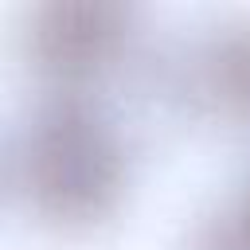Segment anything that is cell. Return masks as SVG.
<instances>
[{"label": "cell", "instance_id": "obj_1", "mask_svg": "<svg viewBox=\"0 0 250 250\" xmlns=\"http://www.w3.org/2000/svg\"><path fill=\"white\" fill-rule=\"evenodd\" d=\"M20 191L55 227H98L125 195L129 160L113 121L78 94L35 109L16 156Z\"/></svg>", "mask_w": 250, "mask_h": 250}, {"label": "cell", "instance_id": "obj_2", "mask_svg": "<svg viewBox=\"0 0 250 250\" xmlns=\"http://www.w3.org/2000/svg\"><path fill=\"white\" fill-rule=\"evenodd\" d=\"M133 35V8L109 0H55L31 12L27 47L59 82H90L117 62Z\"/></svg>", "mask_w": 250, "mask_h": 250}, {"label": "cell", "instance_id": "obj_3", "mask_svg": "<svg viewBox=\"0 0 250 250\" xmlns=\"http://www.w3.org/2000/svg\"><path fill=\"white\" fill-rule=\"evenodd\" d=\"M195 94L227 121H250V16L219 23L195 51Z\"/></svg>", "mask_w": 250, "mask_h": 250}, {"label": "cell", "instance_id": "obj_4", "mask_svg": "<svg viewBox=\"0 0 250 250\" xmlns=\"http://www.w3.org/2000/svg\"><path fill=\"white\" fill-rule=\"evenodd\" d=\"M234 227H238V234H242V238H246V246H250V195H246V207H242V215H238V223H234Z\"/></svg>", "mask_w": 250, "mask_h": 250}]
</instances>
